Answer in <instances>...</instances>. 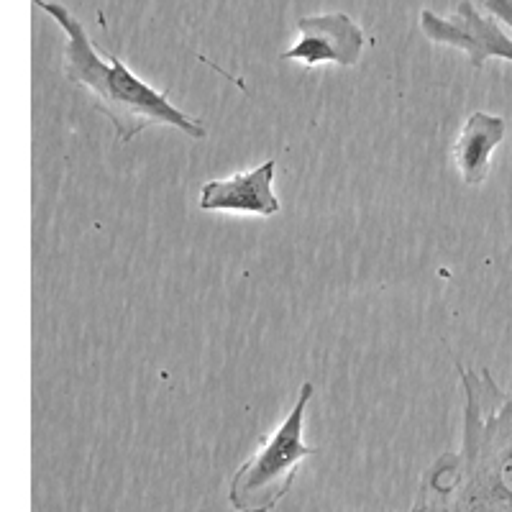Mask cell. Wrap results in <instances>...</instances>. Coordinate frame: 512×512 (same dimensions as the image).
I'll use <instances>...</instances> for the list:
<instances>
[{"instance_id":"obj_8","label":"cell","mask_w":512,"mask_h":512,"mask_svg":"<svg viewBox=\"0 0 512 512\" xmlns=\"http://www.w3.org/2000/svg\"><path fill=\"white\" fill-rule=\"evenodd\" d=\"M484 11L512 29V0H484Z\"/></svg>"},{"instance_id":"obj_6","label":"cell","mask_w":512,"mask_h":512,"mask_svg":"<svg viewBox=\"0 0 512 512\" xmlns=\"http://www.w3.org/2000/svg\"><path fill=\"white\" fill-rule=\"evenodd\" d=\"M274 169H277V162L267 159L251 172L205 182L200 190V210L205 213H249V216L259 218L277 216L282 205L272 187Z\"/></svg>"},{"instance_id":"obj_4","label":"cell","mask_w":512,"mask_h":512,"mask_svg":"<svg viewBox=\"0 0 512 512\" xmlns=\"http://www.w3.org/2000/svg\"><path fill=\"white\" fill-rule=\"evenodd\" d=\"M420 29L433 44L464 52L474 70H482L487 59L512 62V39L502 29V21L484 16L472 0H461L451 16H438L431 8H423Z\"/></svg>"},{"instance_id":"obj_3","label":"cell","mask_w":512,"mask_h":512,"mask_svg":"<svg viewBox=\"0 0 512 512\" xmlns=\"http://www.w3.org/2000/svg\"><path fill=\"white\" fill-rule=\"evenodd\" d=\"M313 392L315 384L305 379L280 428L264 436L254 454L236 469L228 484V502L236 512H272L292 489L303 461L315 454V448L305 443V410Z\"/></svg>"},{"instance_id":"obj_1","label":"cell","mask_w":512,"mask_h":512,"mask_svg":"<svg viewBox=\"0 0 512 512\" xmlns=\"http://www.w3.org/2000/svg\"><path fill=\"white\" fill-rule=\"evenodd\" d=\"M454 367L464 392L461 446L425 469L408 512H512V392L487 367Z\"/></svg>"},{"instance_id":"obj_5","label":"cell","mask_w":512,"mask_h":512,"mask_svg":"<svg viewBox=\"0 0 512 512\" xmlns=\"http://www.w3.org/2000/svg\"><path fill=\"white\" fill-rule=\"evenodd\" d=\"M297 31H300V41L282 52V59L303 62L308 67H315V64L356 67L367 44L364 29L349 13L341 11L300 18Z\"/></svg>"},{"instance_id":"obj_7","label":"cell","mask_w":512,"mask_h":512,"mask_svg":"<svg viewBox=\"0 0 512 512\" xmlns=\"http://www.w3.org/2000/svg\"><path fill=\"white\" fill-rule=\"evenodd\" d=\"M505 134L507 121L495 113L477 111L466 118L454 144V162L464 185L479 187L487 182L492 154L505 141Z\"/></svg>"},{"instance_id":"obj_2","label":"cell","mask_w":512,"mask_h":512,"mask_svg":"<svg viewBox=\"0 0 512 512\" xmlns=\"http://www.w3.org/2000/svg\"><path fill=\"white\" fill-rule=\"evenodd\" d=\"M34 6L49 13L64 31V75L88 90L98 111L111 121L118 144L134 141L149 126H169L195 141L208 136V126L200 118L187 116L169 103L167 93L128 70L118 54L100 52L85 26L67 8L47 0H34Z\"/></svg>"}]
</instances>
